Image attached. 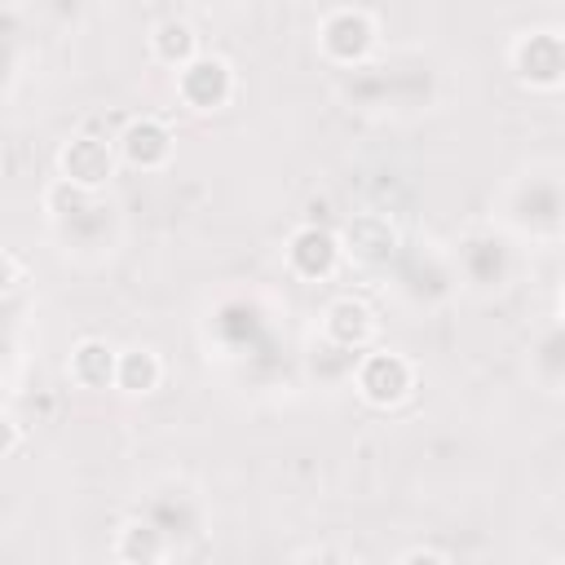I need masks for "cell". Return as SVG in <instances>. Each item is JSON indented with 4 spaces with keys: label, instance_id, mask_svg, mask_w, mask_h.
Segmentation results:
<instances>
[{
    "label": "cell",
    "instance_id": "obj_11",
    "mask_svg": "<svg viewBox=\"0 0 565 565\" xmlns=\"http://www.w3.org/2000/svg\"><path fill=\"white\" fill-rule=\"evenodd\" d=\"M154 49L172 62V57H185V53L194 49V35H190V26H185V22H163V26H159V35H154Z\"/></svg>",
    "mask_w": 565,
    "mask_h": 565
},
{
    "label": "cell",
    "instance_id": "obj_12",
    "mask_svg": "<svg viewBox=\"0 0 565 565\" xmlns=\"http://www.w3.org/2000/svg\"><path fill=\"white\" fill-rule=\"evenodd\" d=\"M402 565H446L437 552H424V547H415V552H406L402 556Z\"/></svg>",
    "mask_w": 565,
    "mask_h": 565
},
{
    "label": "cell",
    "instance_id": "obj_1",
    "mask_svg": "<svg viewBox=\"0 0 565 565\" xmlns=\"http://www.w3.org/2000/svg\"><path fill=\"white\" fill-rule=\"evenodd\" d=\"M393 247H397V230H393L388 216H380V212H362V216H353V221L344 225V252H349L353 260H362V265L388 260Z\"/></svg>",
    "mask_w": 565,
    "mask_h": 565
},
{
    "label": "cell",
    "instance_id": "obj_9",
    "mask_svg": "<svg viewBox=\"0 0 565 565\" xmlns=\"http://www.w3.org/2000/svg\"><path fill=\"white\" fill-rule=\"evenodd\" d=\"M159 552H163L159 534H154L150 525H141V521H132V525L124 530V539H119V556L132 561V565H154Z\"/></svg>",
    "mask_w": 565,
    "mask_h": 565
},
{
    "label": "cell",
    "instance_id": "obj_2",
    "mask_svg": "<svg viewBox=\"0 0 565 565\" xmlns=\"http://www.w3.org/2000/svg\"><path fill=\"white\" fill-rule=\"evenodd\" d=\"M358 388L371 397V402H397L406 388H411V366L397 358V353H371L358 371Z\"/></svg>",
    "mask_w": 565,
    "mask_h": 565
},
{
    "label": "cell",
    "instance_id": "obj_5",
    "mask_svg": "<svg viewBox=\"0 0 565 565\" xmlns=\"http://www.w3.org/2000/svg\"><path fill=\"white\" fill-rule=\"evenodd\" d=\"M71 375H75L79 384H88V388H102V384L119 380V362H115L110 344H102V340H84V344L71 353Z\"/></svg>",
    "mask_w": 565,
    "mask_h": 565
},
{
    "label": "cell",
    "instance_id": "obj_8",
    "mask_svg": "<svg viewBox=\"0 0 565 565\" xmlns=\"http://www.w3.org/2000/svg\"><path fill=\"white\" fill-rule=\"evenodd\" d=\"M331 260H335V238H331V234H322V230H300V234L291 238V265H296L300 274H327Z\"/></svg>",
    "mask_w": 565,
    "mask_h": 565
},
{
    "label": "cell",
    "instance_id": "obj_10",
    "mask_svg": "<svg viewBox=\"0 0 565 565\" xmlns=\"http://www.w3.org/2000/svg\"><path fill=\"white\" fill-rule=\"evenodd\" d=\"M154 380H159V366H154V358H150L146 349H132V353H124V358H119V384L150 388Z\"/></svg>",
    "mask_w": 565,
    "mask_h": 565
},
{
    "label": "cell",
    "instance_id": "obj_3",
    "mask_svg": "<svg viewBox=\"0 0 565 565\" xmlns=\"http://www.w3.org/2000/svg\"><path fill=\"white\" fill-rule=\"evenodd\" d=\"M230 93V66L221 57H194L181 71V97L190 106H221Z\"/></svg>",
    "mask_w": 565,
    "mask_h": 565
},
{
    "label": "cell",
    "instance_id": "obj_6",
    "mask_svg": "<svg viewBox=\"0 0 565 565\" xmlns=\"http://www.w3.org/2000/svg\"><path fill=\"white\" fill-rule=\"evenodd\" d=\"M124 154H128L132 163H141V168L163 163V159H168V132H163V124H154V119L128 124V132H124Z\"/></svg>",
    "mask_w": 565,
    "mask_h": 565
},
{
    "label": "cell",
    "instance_id": "obj_7",
    "mask_svg": "<svg viewBox=\"0 0 565 565\" xmlns=\"http://www.w3.org/2000/svg\"><path fill=\"white\" fill-rule=\"evenodd\" d=\"M327 335H331L340 349L362 344V340L371 335V313H366V305H358V300H335V305L327 309Z\"/></svg>",
    "mask_w": 565,
    "mask_h": 565
},
{
    "label": "cell",
    "instance_id": "obj_4",
    "mask_svg": "<svg viewBox=\"0 0 565 565\" xmlns=\"http://www.w3.org/2000/svg\"><path fill=\"white\" fill-rule=\"evenodd\" d=\"M62 172L66 181L75 185H97L110 177V146L106 141H93V137H75L66 150H62Z\"/></svg>",
    "mask_w": 565,
    "mask_h": 565
},
{
    "label": "cell",
    "instance_id": "obj_13",
    "mask_svg": "<svg viewBox=\"0 0 565 565\" xmlns=\"http://www.w3.org/2000/svg\"><path fill=\"white\" fill-rule=\"evenodd\" d=\"M561 565H565V561H561Z\"/></svg>",
    "mask_w": 565,
    "mask_h": 565
}]
</instances>
